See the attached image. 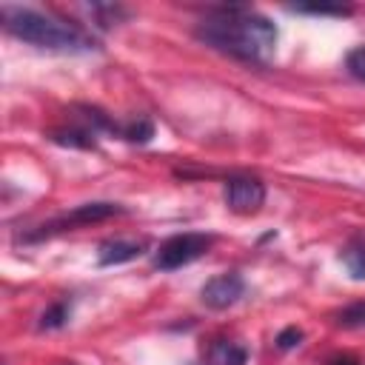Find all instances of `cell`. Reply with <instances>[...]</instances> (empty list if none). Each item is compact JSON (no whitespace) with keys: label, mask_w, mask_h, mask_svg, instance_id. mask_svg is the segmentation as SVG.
<instances>
[{"label":"cell","mask_w":365,"mask_h":365,"mask_svg":"<svg viewBox=\"0 0 365 365\" xmlns=\"http://www.w3.org/2000/svg\"><path fill=\"white\" fill-rule=\"evenodd\" d=\"M197 40L205 46L245 60V63H268L277 51V26L245 6H220L211 9L194 29Z\"/></svg>","instance_id":"cell-1"},{"label":"cell","mask_w":365,"mask_h":365,"mask_svg":"<svg viewBox=\"0 0 365 365\" xmlns=\"http://www.w3.org/2000/svg\"><path fill=\"white\" fill-rule=\"evenodd\" d=\"M0 17H3V29L11 37H17V40H23L29 46H37V48L68 51V54L97 48V40L91 34H86L80 26L63 23V20L51 17V14H43V11L29 9V6L3 3L0 6Z\"/></svg>","instance_id":"cell-2"},{"label":"cell","mask_w":365,"mask_h":365,"mask_svg":"<svg viewBox=\"0 0 365 365\" xmlns=\"http://www.w3.org/2000/svg\"><path fill=\"white\" fill-rule=\"evenodd\" d=\"M214 237L211 234H197V231H188V234H174L168 237L157 254H154V268L160 271H177L194 259H200L208 248H211Z\"/></svg>","instance_id":"cell-3"},{"label":"cell","mask_w":365,"mask_h":365,"mask_svg":"<svg viewBox=\"0 0 365 365\" xmlns=\"http://www.w3.org/2000/svg\"><path fill=\"white\" fill-rule=\"evenodd\" d=\"M117 214H123V208L117 202H83L74 211H68V214H63V217H57V220H51L46 225H40V231L29 234L26 240H43V237H51V234H60V231H71L77 225L103 222V220L117 217Z\"/></svg>","instance_id":"cell-4"},{"label":"cell","mask_w":365,"mask_h":365,"mask_svg":"<svg viewBox=\"0 0 365 365\" xmlns=\"http://www.w3.org/2000/svg\"><path fill=\"white\" fill-rule=\"evenodd\" d=\"M222 200L234 214H257L265 202V185L257 177H231L222 188Z\"/></svg>","instance_id":"cell-5"},{"label":"cell","mask_w":365,"mask_h":365,"mask_svg":"<svg viewBox=\"0 0 365 365\" xmlns=\"http://www.w3.org/2000/svg\"><path fill=\"white\" fill-rule=\"evenodd\" d=\"M245 294V279L234 271L228 274H220V277H211L202 288H200V299L202 305L214 308V311H225L231 308L234 302H240V297Z\"/></svg>","instance_id":"cell-6"},{"label":"cell","mask_w":365,"mask_h":365,"mask_svg":"<svg viewBox=\"0 0 365 365\" xmlns=\"http://www.w3.org/2000/svg\"><path fill=\"white\" fill-rule=\"evenodd\" d=\"M145 248H148L145 240H137V237H114V240L100 242L97 262L100 265H123V262H131V259L143 257Z\"/></svg>","instance_id":"cell-7"},{"label":"cell","mask_w":365,"mask_h":365,"mask_svg":"<svg viewBox=\"0 0 365 365\" xmlns=\"http://www.w3.org/2000/svg\"><path fill=\"white\" fill-rule=\"evenodd\" d=\"M248 351L231 339H217L211 342L208 354H205V365H245Z\"/></svg>","instance_id":"cell-8"},{"label":"cell","mask_w":365,"mask_h":365,"mask_svg":"<svg viewBox=\"0 0 365 365\" xmlns=\"http://www.w3.org/2000/svg\"><path fill=\"white\" fill-rule=\"evenodd\" d=\"M48 137L51 143L66 145V148H80V151L97 148V134L91 128H54Z\"/></svg>","instance_id":"cell-9"},{"label":"cell","mask_w":365,"mask_h":365,"mask_svg":"<svg viewBox=\"0 0 365 365\" xmlns=\"http://www.w3.org/2000/svg\"><path fill=\"white\" fill-rule=\"evenodd\" d=\"M342 265L348 268V274L354 279H365V240H351L342 254H339Z\"/></svg>","instance_id":"cell-10"},{"label":"cell","mask_w":365,"mask_h":365,"mask_svg":"<svg viewBox=\"0 0 365 365\" xmlns=\"http://www.w3.org/2000/svg\"><path fill=\"white\" fill-rule=\"evenodd\" d=\"M86 11L94 17V23L100 29H108V26H117L128 17V9L125 6H114V3H91L86 6Z\"/></svg>","instance_id":"cell-11"},{"label":"cell","mask_w":365,"mask_h":365,"mask_svg":"<svg viewBox=\"0 0 365 365\" xmlns=\"http://www.w3.org/2000/svg\"><path fill=\"white\" fill-rule=\"evenodd\" d=\"M68 317H71V302L60 299V302L48 305V308L40 314L37 328H40V331H57V328H63V325L68 322Z\"/></svg>","instance_id":"cell-12"},{"label":"cell","mask_w":365,"mask_h":365,"mask_svg":"<svg viewBox=\"0 0 365 365\" xmlns=\"http://www.w3.org/2000/svg\"><path fill=\"white\" fill-rule=\"evenodd\" d=\"M120 137L128 143H148L154 137V123L148 117H134L120 125Z\"/></svg>","instance_id":"cell-13"},{"label":"cell","mask_w":365,"mask_h":365,"mask_svg":"<svg viewBox=\"0 0 365 365\" xmlns=\"http://www.w3.org/2000/svg\"><path fill=\"white\" fill-rule=\"evenodd\" d=\"M288 9L299 14H319V17H348L354 11L351 6H328V3H297Z\"/></svg>","instance_id":"cell-14"},{"label":"cell","mask_w":365,"mask_h":365,"mask_svg":"<svg viewBox=\"0 0 365 365\" xmlns=\"http://www.w3.org/2000/svg\"><path fill=\"white\" fill-rule=\"evenodd\" d=\"M336 325H339V328H365V299H359V302L342 308V311L336 314Z\"/></svg>","instance_id":"cell-15"},{"label":"cell","mask_w":365,"mask_h":365,"mask_svg":"<svg viewBox=\"0 0 365 365\" xmlns=\"http://www.w3.org/2000/svg\"><path fill=\"white\" fill-rule=\"evenodd\" d=\"M345 68H348V74H351L354 80L365 83V46H356L354 51H348V57H345Z\"/></svg>","instance_id":"cell-16"},{"label":"cell","mask_w":365,"mask_h":365,"mask_svg":"<svg viewBox=\"0 0 365 365\" xmlns=\"http://www.w3.org/2000/svg\"><path fill=\"white\" fill-rule=\"evenodd\" d=\"M302 342V328H297V325H288V328H282L279 334H277V348L279 351H291V348H297Z\"/></svg>","instance_id":"cell-17"},{"label":"cell","mask_w":365,"mask_h":365,"mask_svg":"<svg viewBox=\"0 0 365 365\" xmlns=\"http://www.w3.org/2000/svg\"><path fill=\"white\" fill-rule=\"evenodd\" d=\"M328 365H359L354 356H336V359H331Z\"/></svg>","instance_id":"cell-18"}]
</instances>
